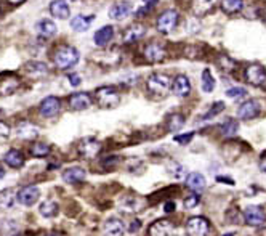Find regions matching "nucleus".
<instances>
[{
    "instance_id": "nucleus-45",
    "label": "nucleus",
    "mask_w": 266,
    "mask_h": 236,
    "mask_svg": "<svg viewBox=\"0 0 266 236\" xmlns=\"http://www.w3.org/2000/svg\"><path fill=\"white\" fill-rule=\"evenodd\" d=\"M131 223H133V225L130 226V231H135L138 226H141V222H140V220H135V222H131Z\"/></svg>"
},
{
    "instance_id": "nucleus-11",
    "label": "nucleus",
    "mask_w": 266,
    "mask_h": 236,
    "mask_svg": "<svg viewBox=\"0 0 266 236\" xmlns=\"http://www.w3.org/2000/svg\"><path fill=\"white\" fill-rule=\"evenodd\" d=\"M39 111L43 117H55L58 112L61 111V101L58 97H47L43 98L40 106H39Z\"/></svg>"
},
{
    "instance_id": "nucleus-17",
    "label": "nucleus",
    "mask_w": 266,
    "mask_h": 236,
    "mask_svg": "<svg viewBox=\"0 0 266 236\" xmlns=\"http://www.w3.org/2000/svg\"><path fill=\"white\" fill-rule=\"evenodd\" d=\"M151 236H175V225L170 220H157L149 226Z\"/></svg>"
},
{
    "instance_id": "nucleus-41",
    "label": "nucleus",
    "mask_w": 266,
    "mask_h": 236,
    "mask_svg": "<svg viewBox=\"0 0 266 236\" xmlns=\"http://www.w3.org/2000/svg\"><path fill=\"white\" fill-rule=\"evenodd\" d=\"M8 137H10V127H8V124H5V122L0 121V142H4Z\"/></svg>"
},
{
    "instance_id": "nucleus-33",
    "label": "nucleus",
    "mask_w": 266,
    "mask_h": 236,
    "mask_svg": "<svg viewBox=\"0 0 266 236\" xmlns=\"http://www.w3.org/2000/svg\"><path fill=\"white\" fill-rule=\"evenodd\" d=\"M59 211V207H58V203H55L53 199H48V201H43V203L40 204L39 207V212L42 217H47V218H51V217H55Z\"/></svg>"
},
{
    "instance_id": "nucleus-16",
    "label": "nucleus",
    "mask_w": 266,
    "mask_h": 236,
    "mask_svg": "<svg viewBox=\"0 0 266 236\" xmlns=\"http://www.w3.org/2000/svg\"><path fill=\"white\" fill-rule=\"evenodd\" d=\"M172 90L173 93L176 95V97H188V95L191 93V82H189V79L186 77L184 74H180V76H176L173 79V82H172Z\"/></svg>"
},
{
    "instance_id": "nucleus-24",
    "label": "nucleus",
    "mask_w": 266,
    "mask_h": 236,
    "mask_svg": "<svg viewBox=\"0 0 266 236\" xmlns=\"http://www.w3.org/2000/svg\"><path fill=\"white\" fill-rule=\"evenodd\" d=\"M112 37H114V28L112 26H103V28H100L98 31L95 32L93 40L98 47H106L112 40Z\"/></svg>"
},
{
    "instance_id": "nucleus-19",
    "label": "nucleus",
    "mask_w": 266,
    "mask_h": 236,
    "mask_svg": "<svg viewBox=\"0 0 266 236\" xmlns=\"http://www.w3.org/2000/svg\"><path fill=\"white\" fill-rule=\"evenodd\" d=\"M146 34V28L143 24H131L130 28L125 29V32H123V42L125 43H135L138 42L140 39H143Z\"/></svg>"
},
{
    "instance_id": "nucleus-43",
    "label": "nucleus",
    "mask_w": 266,
    "mask_h": 236,
    "mask_svg": "<svg viewBox=\"0 0 266 236\" xmlns=\"http://www.w3.org/2000/svg\"><path fill=\"white\" fill-rule=\"evenodd\" d=\"M69 81H71V85L77 87V85H81L82 79H81V76H77V74H69Z\"/></svg>"
},
{
    "instance_id": "nucleus-55",
    "label": "nucleus",
    "mask_w": 266,
    "mask_h": 236,
    "mask_svg": "<svg viewBox=\"0 0 266 236\" xmlns=\"http://www.w3.org/2000/svg\"><path fill=\"white\" fill-rule=\"evenodd\" d=\"M0 13H2V10H0Z\"/></svg>"
},
{
    "instance_id": "nucleus-38",
    "label": "nucleus",
    "mask_w": 266,
    "mask_h": 236,
    "mask_svg": "<svg viewBox=\"0 0 266 236\" xmlns=\"http://www.w3.org/2000/svg\"><path fill=\"white\" fill-rule=\"evenodd\" d=\"M226 95L229 98H239V97H244V95H247V90L244 89V87H233V89H229L226 92Z\"/></svg>"
},
{
    "instance_id": "nucleus-31",
    "label": "nucleus",
    "mask_w": 266,
    "mask_h": 236,
    "mask_svg": "<svg viewBox=\"0 0 266 236\" xmlns=\"http://www.w3.org/2000/svg\"><path fill=\"white\" fill-rule=\"evenodd\" d=\"M220 8L226 15H237L244 10V0H221Z\"/></svg>"
},
{
    "instance_id": "nucleus-28",
    "label": "nucleus",
    "mask_w": 266,
    "mask_h": 236,
    "mask_svg": "<svg viewBox=\"0 0 266 236\" xmlns=\"http://www.w3.org/2000/svg\"><path fill=\"white\" fill-rule=\"evenodd\" d=\"M4 161L7 165H10V167L13 169H21L26 159H24V156L21 151H18V150H10L5 156H4Z\"/></svg>"
},
{
    "instance_id": "nucleus-29",
    "label": "nucleus",
    "mask_w": 266,
    "mask_h": 236,
    "mask_svg": "<svg viewBox=\"0 0 266 236\" xmlns=\"http://www.w3.org/2000/svg\"><path fill=\"white\" fill-rule=\"evenodd\" d=\"M35 31H37L42 37H53L58 32V28L51 20H40L35 24Z\"/></svg>"
},
{
    "instance_id": "nucleus-1",
    "label": "nucleus",
    "mask_w": 266,
    "mask_h": 236,
    "mask_svg": "<svg viewBox=\"0 0 266 236\" xmlns=\"http://www.w3.org/2000/svg\"><path fill=\"white\" fill-rule=\"evenodd\" d=\"M79 58H81L79 50L71 45H59L53 51V63L58 69H63V71L76 66L79 63Z\"/></svg>"
},
{
    "instance_id": "nucleus-14",
    "label": "nucleus",
    "mask_w": 266,
    "mask_h": 236,
    "mask_svg": "<svg viewBox=\"0 0 266 236\" xmlns=\"http://www.w3.org/2000/svg\"><path fill=\"white\" fill-rule=\"evenodd\" d=\"M244 218L252 226H261L266 222V214L260 206H249L244 212Z\"/></svg>"
},
{
    "instance_id": "nucleus-52",
    "label": "nucleus",
    "mask_w": 266,
    "mask_h": 236,
    "mask_svg": "<svg viewBox=\"0 0 266 236\" xmlns=\"http://www.w3.org/2000/svg\"><path fill=\"white\" fill-rule=\"evenodd\" d=\"M223 236H234V233H226V234H223Z\"/></svg>"
},
{
    "instance_id": "nucleus-13",
    "label": "nucleus",
    "mask_w": 266,
    "mask_h": 236,
    "mask_svg": "<svg viewBox=\"0 0 266 236\" xmlns=\"http://www.w3.org/2000/svg\"><path fill=\"white\" fill-rule=\"evenodd\" d=\"M258 112H260V103L255 100H247L239 106L237 117L241 121H250L258 116Z\"/></svg>"
},
{
    "instance_id": "nucleus-36",
    "label": "nucleus",
    "mask_w": 266,
    "mask_h": 236,
    "mask_svg": "<svg viewBox=\"0 0 266 236\" xmlns=\"http://www.w3.org/2000/svg\"><path fill=\"white\" fill-rule=\"evenodd\" d=\"M51 151V148L47 143H34L31 146V156L34 157H45Z\"/></svg>"
},
{
    "instance_id": "nucleus-37",
    "label": "nucleus",
    "mask_w": 266,
    "mask_h": 236,
    "mask_svg": "<svg viewBox=\"0 0 266 236\" xmlns=\"http://www.w3.org/2000/svg\"><path fill=\"white\" fill-rule=\"evenodd\" d=\"M223 109H225V103H223V101H217V103L212 104V108L207 111V114L204 116V119H214V117L218 116Z\"/></svg>"
},
{
    "instance_id": "nucleus-23",
    "label": "nucleus",
    "mask_w": 266,
    "mask_h": 236,
    "mask_svg": "<svg viewBox=\"0 0 266 236\" xmlns=\"http://www.w3.org/2000/svg\"><path fill=\"white\" fill-rule=\"evenodd\" d=\"M206 185H207L206 177L199 172H191L189 175L186 177V187L192 191H196V193H201L202 190H206Z\"/></svg>"
},
{
    "instance_id": "nucleus-32",
    "label": "nucleus",
    "mask_w": 266,
    "mask_h": 236,
    "mask_svg": "<svg viewBox=\"0 0 266 236\" xmlns=\"http://www.w3.org/2000/svg\"><path fill=\"white\" fill-rule=\"evenodd\" d=\"M184 116L180 114V112H173V114H170L167 117V130L168 132H178V130H181L184 127Z\"/></svg>"
},
{
    "instance_id": "nucleus-10",
    "label": "nucleus",
    "mask_w": 266,
    "mask_h": 236,
    "mask_svg": "<svg viewBox=\"0 0 266 236\" xmlns=\"http://www.w3.org/2000/svg\"><path fill=\"white\" fill-rule=\"evenodd\" d=\"M40 198V191L37 187H24L18 191V203L26 206V207H31L39 201Z\"/></svg>"
},
{
    "instance_id": "nucleus-44",
    "label": "nucleus",
    "mask_w": 266,
    "mask_h": 236,
    "mask_svg": "<svg viewBox=\"0 0 266 236\" xmlns=\"http://www.w3.org/2000/svg\"><path fill=\"white\" fill-rule=\"evenodd\" d=\"M164 211H165L167 214H172V212L175 211V203H172V201L165 203V204H164Z\"/></svg>"
},
{
    "instance_id": "nucleus-49",
    "label": "nucleus",
    "mask_w": 266,
    "mask_h": 236,
    "mask_svg": "<svg viewBox=\"0 0 266 236\" xmlns=\"http://www.w3.org/2000/svg\"><path fill=\"white\" fill-rule=\"evenodd\" d=\"M12 5H20V4H23V2H26V0H8Z\"/></svg>"
},
{
    "instance_id": "nucleus-2",
    "label": "nucleus",
    "mask_w": 266,
    "mask_h": 236,
    "mask_svg": "<svg viewBox=\"0 0 266 236\" xmlns=\"http://www.w3.org/2000/svg\"><path fill=\"white\" fill-rule=\"evenodd\" d=\"M96 101L101 108L104 109H111V108H116L117 104L120 103V95L117 92V89H114L112 85H104L100 87L98 90L95 93Z\"/></svg>"
},
{
    "instance_id": "nucleus-51",
    "label": "nucleus",
    "mask_w": 266,
    "mask_h": 236,
    "mask_svg": "<svg viewBox=\"0 0 266 236\" xmlns=\"http://www.w3.org/2000/svg\"><path fill=\"white\" fill-rule=\"evenodd\" d=\"M42 236H61L59 233H45V234H42Z\"/></svg>"
},
{
    "instance_id": "nucleus-22",
    "label": "nucleus",
    "mask_w": 266,
    "mask_h": 236,
    "mask_svg": "<svg viewBox=\"0 0 266 236\" xmlns=\"http://www.w3.org/2000/svg\"><path fill=\"white\" fill-rule=\"evenodd\" d=\"M95 21V15H77L71 20V28L76 32H85Z\"/></svg>"
},
{
    "instance_id": "nucleus-27",
    "label": "nucleus",
    "mask_w": 266,
    "mask_h": 236,
    "mask_svg": "<svg viewBox=\"0 0 266 236\" xmlns=\"http://www.w3.org/2000/svg\"><path fill=\"white\" fill-rule=\"evenodd\" d=\"M87 172L82 167H69L63 172V180L66 183H71V185H74V183H81L85 180Z\"/></svg>"
},
{
    "instance_id": "nucleus-47",
    "label": "nucleus",
    "mask_w": 266,
    "mask_h": 236,
    "mask_svg": "<svg viewBox=\"0 0 266 236\" xmlns=\"http://www.w3.org/2000/svg\"><path fill=\"white\" fill-rule=\"evenodd\" d=\"M260 169H261L263 172H266V157H263V159L260 161Z\"/></svg>"
},
{
    "instance_id": "nucleus-48",
    "label": "nucleus",
    "mask_w": 266,
    "mask_h": 236,
    "mask_svg": "<svg viewBox=\"0 0 266 236\" xmlns=\"http://www.w3.org/2000/svg\"><path fill=\"white\" fill-rule=\"evenodd\" d=\"M143 2H145L146 5H151V7H154V5L157 4V0H143Z\"/></svg>"
},
{
    "instance_id": "nucleus-20",
    "label": "nucleus",
    "mask_w": 266,
    "mask_h": 236,
    "mask_svg": "<svg viewBox=\"0 0 266 236\" xmlns=\"http://www.w3.org/2000/svg\"><path fill=\"white\" fill-rule=\"evenodd\" d=\"M103 233L106 236H122L125 233V225L119 218H109L103 225Z\"/></svg>"
},
{
    "instance_id": "nucleus-7",
    "label": "nucleus",
    "mask_w": 266,
    "mask_h": 236,
    "mask_svg": "<svg viewBox=\"0 0 266 236\" xmlns=\"http://www.w3.org/2000/svg\"><path fill=\"white\" fill-rule=\"evenodd\" d=\"M143 56L149 63H159L165 58V48L161 42H149L143 50Z\"/></svg>"
},
{
    "instance_id": "nucleus-42",
    "label": "nucleus",
    "mask_w": 266,
    "mask_h": 236,
    "mask_svg": "<svg viewBox=\"0 0 266 236\" xmlns=\"http://www.w3.org/2000/svg\"><path fill=\"white\" fill-rule=\"evenodd\" d=\"M119 161H120V157H117V156H109V157H106V159L103 161V165H104V167H111V165L119 164Z\"/></svg>"
},
{
    "instance_id": "nucleus-5",
    "label": "nucleus",
    "mask_w": 266,
    "mask_h": 236,
    "mask_svg": "<svg viewBox=\"0 0 266 236\" xmlns=\"http://www.w3.org/2000/svg\"><path fill=\"white\" fill-rule=\"evenodd\" d=\"M186 233L188 236H209L210 223L204 217H192L186 223Z\"/></svg>"
},
{
    "instance_id": "nucleus-40",
    "label": "nucleus",
    "mask_w": 266,
    "mask_h": 236,
    "mask_svg": "<svg viewBox=\"0 0 266 236\" xmlns=\"http://www.w3.org/2000/svg\"><path fill=\"white\" fill-rule=\"evenodd\" d=\"M184 207L186 209H192V207H196L199 204V196L197 195H189L188 198L184 199Z\"/></svg>"
},
{
    "instance_id": "nucleus-26",
    "label": "nucleus",
    "mask_w": 266,
    "mask_h": 236,
    "mask_svg": "<svg viewBox=\"0 0 266 236\" xmlns=\"http://www.w3.org/2000/svg\"><path fill=\"white\" fill-rule=\"evenodd\" d=\"M24 71L31 77H42L48 74V66L45 63H42V61H29L24 66Z\"/></svg>"
},
{
    "instance_id": "nucleus-8",
    "label": "nucleus",
    "mask_w": 266,
    "mask_h": 236,
    "mask_svg": "<svg viewBox=\"0 0 266 236\" xmlns=\"http://www.w3.org/2000/svg\"><path fill=\"white\" fill-rule=\"evenodd\" d=\"M244 76H245V81L255 87H261L266 84V71L258 65H250L244 71Z\"/></svg>"
},
{
    "instance_id": "nucleus-53",
    "label": "nucleus",
    "mask_w": 266,
    "mask_h": 236,
    "mask_svg": "<svg viewBox=\"0 0 266 236\" xmlns=\"http://www.w3.org/2000/svg\"><path fill=\"white\" fill-rule=\"evenodd\" d=\"M263 18H264V23H266V10H264V13H263Z\"/></svg>"
},
{
    "instance_id": "nucleus-3",
    "label": "nucleus",
    "mask_w": 266,
    "mask_h": 236,
    "mask_svg": "<svg viewBox=\"0 0 266 236\" xmlns=\"http://www.w3.org/2000/svg\"><path fill=\"white\" fill-rule=\"evenodd\" d=\"M146 85H148V90L153 95H157V97H164V95H167L168 90L172 89L170 77L167 74H161V73L149 76Z\"/></svg>"
},
{
    "instance_id": "nucleus-34",
    "label": "nucleus",
    "mask_w": 266,
    "mask_h": 236,
    "mask_svg": "<svg viewBox=\"0 0 266 236\" xmlns=\"http://www.w3.org/2000/svg\"><path fill=\"white\" fill-rule=\"evenodd\" d=\"M220 130L225 137H234L239 130V122L234 119H226L223 124L220 126Z\"/></svg>"
},
{
    "instance_id": "nucleus-39",
    "label": "nucleus",
    "mask_w": 266,
    "mask_h": 236,
    "mask_svg": "<svg viewBox=\"0 0 266 236\" xmlns=\"http://www.w3.org/2000/svg\"><path fill=\"white\" fill-rule=\"evenodd\" d=\"M194 138V132H188V134H183V135H175L173 140L176 143H180V145H188L191 143V140Z\"/></svg>"
},
{
    "instance_id": "nucleus-46",
    "label": "nucleus",
    "mask_w": 266,
    "mask_h": 236,
    "mask_svg": "<svg viewBox=\"0 0 266 236\" xmlns=\"http://www.w3.org/2000/svg\"><path fill=\"white\" fill-rule=\"evenodd\" d=\"M217 180H218V182H226V183H229V185H234V180L226 179V177H218Z\"/></svg>"
},
{
    "instance_id": "nucleus-4",
    "label": "nucleus",
    "mask_w": 266,
    "mask_h": 236,
    "mask_svg": "<svg viewBox=\"0 0 266 236\" xmlns=\"http://www.w3.org/2000/svg\"><path fill=\"white\" fill-rule=\"evenodd\" d=\"M178 18H180V15L176 10H173V8H168V10L162 12L156 21L157 31L162 34H170L175 29L176 23H178Z\"/></svg>"
},
{
    "instance_id": "nucleus-30",
    "label": "nucleus",
    "mask_w": 266,
    "mask_h": 236,
    "mask_svg": "<svg viewBox=\"0 0 266 236\" xmlns=\"http://www.w3.org/2000/svg\"><path fill=\"white\" fill-rule=\"evenodd\" d=\"M18 201V193L13 188L0 191V209H12Z\"/></svg>"
},
{
    "instance_id": "nucleus-35",
    "label": "nucleus",
    "mask_w": 266,
    "mask_h": 236,
    "mask_svg": "<svg viewBox=\"0 0 266 236\" xmlns=\"http://www.w3.org/2000/svg\"><path fill=\"white\" fill-rule=\"evenodd\" d=\"M215 89V79L212 76L210 69H204L202 71V90L206 93L214 92Z\"/></svg>"
},
{
    "instance_id": "nucleus-12",
    "label": "nucleus",
    "mask_w": 266,
    "mask_h": 236,
    "mask_svg": "<svg viewBox=\"0 0 266 236\" xmlns=\"http://www.w3.org/2000/svg\"><path fill=\"white\" fill-rule=\"evenodd\" d=\"M92 103H93L92 95L87 92H77L69 97V106L74 111H84L87 108H90Z\"/></svg>"
},
{
    "instance_id": "nucleus-21",
    "label": "nucleus",
    "mask_w": 266,
    "mask_h": 236,
    "mask_svg": "<svg viewBox=\"0 0 266 236\" xmlns=\"http://www.w3.org/2000/svg\"><path fill=\"white\" fill-rule=\"evenodd\" d=\"M131 13V4L130 2H119V4H114L109 8V18L112 20H125L127 16Z\"/></svg>"
},
{
    "instance_id": "nucleus-50",
    "label": "nucleus",
    "mask_w": 266,
    "mask_h": 236,
    "mask_svg": "<svg viewBox=\"0 0 266 236\" xmlns=\"http://www.w3.org/2000/svg\"><path fill=\"white\" fill-rule=\"evenodd\" d=\"M4 177H5V169L0 167V179H4Z\"/></svg>"
},
{
    "instance_id": "nucleus-15",
    "label": "nucleus",
    "mask_w": 266,
    "mask_h": 236,
    "mask_svg": "<svg viewBox=\"0 0 266 236\" xmlns=\"http://www.w3.org/2000/svg\"><path fill=\"white\" fill-rule=\"evenodd\" d=\"M39 134H40V129L29 121H23L16 127V137L23 140H34L39 137Z\"/></svg>"
},
{
    "instance_id": "nucleus-18",
    "label": "nucleus",
    "mask_w": 266,
    "mask_h": 236,
    "mask_svg": "<svg viewBox=\"0 0 266 236\" xmlns=\"http://www.w3.org/2000/svg\"><path fill=\"white\" fill-rule=\"evenodd\" d=\"M50 13L58 20H68L71 15V7L66 0H51L50 2Z\"/></svg>"
},
{
    "instance_id": "nucleus-9",
    "label": "nucleus",
    "mask_w": 266,
    "mask_h": 236,
    "mask_svg": "<svg viewBox=\"0 0 266 236\" xmlns=\"http://www.w3.org/2000/svg\"><path fill=\"white\" fill-rule=\"evenodd\" d=\"M101 151V143L95 138H84L81 143H79V153L84 156L85 159H92L96 157Z\"/></svg>"
},
{
    "instance_id": "nucleus-6",
    "label": "nucleus",
    "mask_w": 266,
    "mask_h": 236,
    "mask_svg": "<svg viewBox=\"0 0 266 236\" xmlns=\"http://www.w3.org/2000/svg\"><path fill=\"white\" fill-rule=\"evenodd\" d=\"M20 77H18L15 73H2L0 74V95H12L18 87H20Z\"/></svg>"
},
{
    "instance_id": "nucleus-25",
    "label": "nucleus",
    "mask_w": 266,
    "mask_h": 236,
    "mask_svg": "<svg viewBox=\"0 0 266 236\" xmlns=\"http://www.w3.org/2000/svg\"><path fill=\"white\" fill-rule=\"evenodd\" d=\"M217 7V0H194L192 12L196 16H206Z\"/></svg>"
},
{
    "instance_id": "nucleus-54",
    "label": "nucleus",
    "mask_w": 266,
    "mask_h": 236,
    "mask_svg": "<svg viewBox=\"0 0 266 236\" xmlns=\"http://www.w3.org/2000/svg\"><path fill=\"white\" fill-rule=\"evenodd\" d=\"M2 116H4V111H2V109H0V117H2Z\"/></svg>"
}]
</instances>
